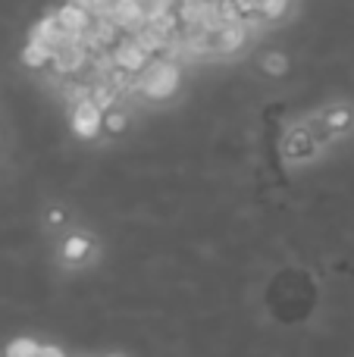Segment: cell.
Returning <instances> with one entry per match:
<instances>
[{"mask_svg": "<svg viewBox=\"0 0 354 357\" xmlns=\"http://www.w3.org/2000/svg\"><path fill=\"white\" fill-rule=\"evenodd\" d=\"M138 82H141V91L148 94V98H169V94L176 91V85H179V69H176V63L169 60H154L148 63V69H144L141 75H138Z\"/></svg>", "mask_w": 354, "mask_h": 357, "instance_id": "obj_1", "label": "cell"}, {"mask_svg": "<svg viewBox=\"0 0 354 357\" xmlns=\"http://www.w3.org/2000/svg\"><path fill=\"white\" fill-rule=\"evenodd\" d=\"M110 54H113V63H116V66L129 69V73H135V75H141L151 63V50L144 47L138 38H119V41L113 44Z\"/></svg>", "mask_w": 354, "mask_h": 357, "instance_id": "obj_2", "label": "cell"}, {"mask_svg": "<svg viewBox=\"0 0 354 357\" xmlns=\"http://www.w3.org/2000/svg\"><path fill=\"white\" fill-rule=\"evenodd\" d=\"M100 123H104V110H100L91 98L72 104V129L79 132L82 138H91L94 132L100 129Z\"/></svg>", "mask_w": 354, "mask_h": 357, "instance_id": "obj_3", "label": "cell"}, {"mask_svg": "<svg viewBox=\"0 0 354 357\" xmlns=\"http://www.w3.org/2000/svg\"><path fill=\"white\" fill-rule=\"evenodd\" d=\"M110 19L119 29H141V22L148 19L144 0H116L110 10Z\"/></svg>", "mask_w": 354, "mask_h": 357, "instance_id": "obj_4", "label": "cell"}, {"mask_svg": "<svg viewBox=\"0 0 354 357\" xmlns=\"http://www.w3.org/2000/svg\"><path fill=\"white\" fill-rule=\"evenodd\" d=\"M22 60H25V66H47V63H54V50L47 47L44 41H38V38H31L29 41V47L22 50Z\"/></svg>", "mask_w": 354, "mask_h": 357, "instance_id": "obj_5", "label": "cell"}, {"mask_svg": "<svg viewBox=\"0 0 354 357\" xmlns=\"http://www.w3.org/2000/svg\"><path fill=\"white\" fill-rule=\"evenodd\" d=\"M88 98H91L94 104H98L100 110L107 113L113 104H116V98H119V88L113 85L110 79H104V82H100V85H91V94H88Z\"/></svg>", "mask_w": 354, "mask_h": 357, "instance_id": "obj_6", "label": "cell"}, {"mask_svg": "<svg viewBox=\"0 0 354 357\" xmlns=\"http://www.w3.org/2000/svg\"><path fill=\"white\" fill-rule=\"evenodd\" d=\"M314 151V142H311V132H305V129H298V132H292V142H288V154H295V157H305V154H311Z\"/></svg>", "mask_w": 354, "mask_h": 357, "instance_id": "obj_7", "label": "cell"}, {"mask_svg": "<svg viewBox=\"0 0 354 357\" xmlns=\"http://www.w3.org/2000/svg\"><path fill=\"white\" fill-rule=\"evenodd\" d=\"M286 6H288V0H261L257 13H261L263 19H279L282 13H286Z\"/></svg>", "mask_w": 354, "mask_h": 357, "instance_id": "obj_8", "label": "cell"}, {"mask_svg": "<svg viewBox=\"0 0 354 357\" xmlns=\"http://www.w3.org/2000/svg\"><path fill=\"white\" fill-rule=\"evenodd\" d=\"M104 126H107V132H123L125 129V113L123 110H107V116H104Z\"/></svg>", "mask_w": 354, "mask_h": 357, "instance_id": "obj_9", "label": "cell"}, {"mask_svg": "<svg viewBox=\"0 0 354 357\" xmlns=\"http://www.w3.org/2000/svg\"><path fill=\"white\" fill-rule=\"evenodd\" d=\"M88 254V241L85 238H69L66 241V260H82Z\"/></svg>", "mask_w": 354, "mask_h": 357, "instance_id": "obj_10", "label": "cell"}, {"mask_svg": "<svg viewBox=\"0 0 354 357\" xmlns=\"http://www.w3.org/2000/svg\"><path fill=\"white\" fill-rule=\"evenodd\" d=\"M263 69H267L270 75L286 73V56H282V54H267V60H263Z\"/></svg>", "mask_w": 354, "mask_h": 357, "instance_id": "obj_11", "label": "cell"}, {"mask_svg": "<svg viewBox=\"0 0 354 357\" xmlns=\"http://www.w3.org/2000/svg\"><path fill=\"white\" fill-rule=\"evenodd\" d=\"M10 354H41V348L31 345V342H16V345H10Z\"/></svg>", "mask_w": 354, "mask_h": 357, "instance_id": "obj_12", "label": "cell"}, {"mask_svg": "<svg viewBox=\"0 0 354 357\" xmlns=\"http://www.w3.org/2000/svg\"><path fill=\"white\" fill-rule=\"evenodd\" d=\"M348 113H345V110H339V113H332V116L330 119H326V126H332V129H339V126H345V123H348Z\"/></svg>", "mask_w": 354, "mask_h": 357, "instance_id": "obj_13", "label": "cell"}, {"mask_svg": "<svg viewBox=\"0 0 354 357\" xmlns=\"http://www.w3.org/2000/svg\"><path fill=\"white\" fill-rule=\"evenodd\" d=\"M257 3H261V0H236V6L242 10V16H248V13H257Z\"/></svg>", "mask_w": 354, "mask_h": 357, "instance_id": "obj_14", "label": "cell"}]
</instances>
